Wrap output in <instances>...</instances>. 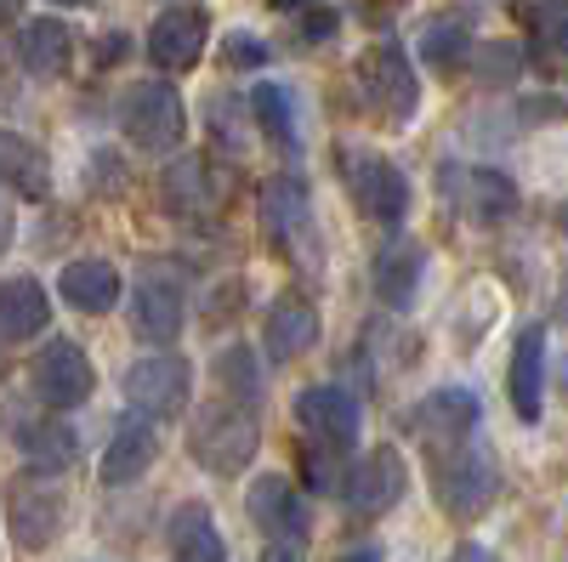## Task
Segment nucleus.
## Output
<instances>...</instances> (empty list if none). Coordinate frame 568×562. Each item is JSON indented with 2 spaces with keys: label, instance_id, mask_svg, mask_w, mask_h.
Returning <instances> with one entry per match:
<instances>
[{
  "label": "nucleus",
  "instance_id": "obj_1",
  "mask_svg": "<svg viewBox=\"0 0 568 562\" xmlns=\"http://www.w3.org/2000/svg\"><path fill=\"white\" fill-rule=\"evenodd\" d=\"M256 449H262V420H256V409H245V403H205L200 415H194V427H187V454H194L205 472H216V478H233V472H245V466L256 460Z\"/></svg>",
  "mask_w": 568,
  "mask_h": 562
},
{
  "label": "nucleus",
  "instance_id": "obj_2",
  "mask_svg": "<svg viewBox=\"0 0 568 562\" xmlns=\"http://www.w3.org/2000/svg\"><path fill=\"white\" fill-rule=\"evenodd\" d=\"M433 489H438V505L449 511V518L471 523L484 518V511L495 505L500 494V466L484 443H449L433 466Z\"/></svg>",
  "mask_w": 568,
  "mask_h": 562
},
{
  "label": "nucleus",
  "instance_id": "obj_3",
  "mask_svg": "<svg viewBox=\"0 0 568 562\" xmlns=\"http://www.w3.org/2000/svg\"><path fill=\"white\" fill-rule=\"evenodd\" d=\"M358 98L382 114V120H393V125L415 120V109H420V80H415V63H409L404 45L382 40V45H369V52L358 58Z\"/></svg>",
  "mask_w": 568,
  "mask_h": 562
},
{
  "label": "nucleus",
  "instance_id": "obj_4",
  "mask_svg": "<svg viewBox=\"0 0 568 562\" xmlns=\"http://www.w3.org/2000/svg\"><path fill=\"white\" fill-rule=\"evenodd\" d=\"M120 125H125V136L142 154H171L182 143V131H187V109H182L171 80H142V85L125 91Z\"/></svg>",
  "mask_w": 568,
  "mask_h": 562
},
{
  "label": "nucleus",
  "instance_id": "obj_5",
  "mask_svg": "<svg viewBox=\"0 0 568 562\" xmlns=\"http://www.w3.org/2000/svg\"><path fill=\"white\" fill-rule=\"evenodd\" d=\"M187 392H194V369H187L182 352H149L125 369V403L142 420H171L187 409Z\"/></svg>",
  "mask_w": 568,
  "mask_h": 562
},
{
  "label": "nucleus",
  "instance_id": "obj_6",
  "mask_svg": "<svg viewBox=\"0 0 568 562\" xmlns=\"http://www.w3.org/2000/svg\"><path fill=\"white\" fill-rule=\"evenodd\" d=\"M342 176H347L353 205H358L369 222H382V227H404V216H409V176H404L387 154L353 149Z\"/></svg>",
  "mask_w": 568,
  "mask_h": 562
},
{
  "label": "nucleus",
  "instance_id": "obj_7",
  "mask_svg": "<svg viewBox=\"0 0 568 562\" xmlns=\"http://www.w3.org/2000/svg\"><path fill=\"white\" fill-rule=\"evenodd\" d=\"M438 187H449V200L466 222L478 227H500L517 216V182L506 171H489V165H444L438 171Z\"/></svg>",
  "mask_w": 568,
  "mask_h": 562
},
{
  "label": "nucleus",
  "instance_id": "obj_8",
  "mask_svg": "<svg viewBox=\"0 0 568 562\" xmlns=\"http://www.w3.org/2000/svg\"><path fill=\"white\" fill-rule=\"evenodd\" d=\"M182 307H187V296H182V278L171 267H149L131 285V324L149 347H171L182 336V318H187Z\"/></svg>",
  "mask_w": 568,
  "mask_h": 562
},
{
  "label": "nucleus",
  "instance_id": "obj_9",
  "mask_svg": "<svg viewBox=\"0 0 568 562\" xmlns=\"http://www.w3.org/2000/svg\"><path fill=\"white\" fill-rule=\"evenodd\" d=\"M29 387H34V398H40L45 409H80L91 392H98V369H91L85 347H74V341H52V347L34 358Z\"/></svg>",
  "mask_w": 568,
  "mask_h": 562
},
{
  "label": "nucleus",
  "instance_id": "obj_10",
  "mask_svg": "<svg viewBox=\"0 0 568 562\" xmlns=\"http://www.w3.org/2000/svg\"><path fill=\"white\" fill-rule=\"evenodd\" d=\"M7 518H12V540L23 551H45L63 534V489L52 478H18L7 489Z\"/></svg>",
  "mask_w": 568,
  "mask_h": 562
},
{
  "label": "nucleus",
  "instance_id": "obj_11",
  "mask_svg": "<svg viewBox=\"0 0 568 562\" xmlns=\"http://www.w3.org/2000/svg\"><path fill=\"white\" fill-rule=\"evenodd\" d=\"M404 489H409V460L393 443L369 449L342 478V494H347V505L358 511V518H382V511H393L404 500Z\"/></svg>",
  "mask_w": 568,
  "mask_h": 562
},
{
  "label": "nucleus",
  "instance_id": "obj_12",
  "mask_svg": "<svg viewBox=\"0 0 568 562\" xmlns=\"http://www.w3.org/2000/svg\"><path fill=\"white\" fill-rule=\"evenodd\" d=\"M296 420L324 449H353L364 432V409L347 387H302L296 392Z\"/></svg>",
  "mask_w": 568,
  "mask_h": 562
},
{
  "label": "nucleus",
  "instance_id": "obj_13",
  "mask_svg": "<svg viewBox=\"0 0 568 562\" xmlns=\"http://www.w3.org/2000/svg\"><path fill=\"white\" fill-rule=\"evenodd\" d=\"M205 12L200 7H165L149 29V63L165 74H187L205 58Z\"/></svg>",
  "mask_w": 568,
  "mask_h": 562
},
{
  "label": "nucleus",
  "instance_id": "obj_14",
  "mask_svg": "<svg viewBox=\"0 0 568 562\" xmlns=\"http://www.w3.org/2000/svg\"><path fill=\"white\" fill-rule=\"evenodd\" d=\"M245 505H251L256 529H262V534H273V540H284V545H291V540H307V529H313L302 489H296L291 478H278V472H262V478L251 483Z\"/></svg>",
  "mask_w": 568,
  "mask_h": 562
},
{
  "label": "nucleus",
  "instance_id": "obj_15",
  "mask_svg": "<svg viewBox=\"0 0 568 562\" xmlns=\"http://www.w3.org/2000/svg\"><path fill=\"white\" fill-rule=\"evenodd\" d=\"M160 460V432H154V420H142V415H131V420H120L114 427V438H109V449H103V483L109 489H120V483H136L149 466Z\"/></svg>",
  "mask_w": 568,
  "mask_h": 562
},
{
  "label": "nucleus",
  "instance_id": "obj_16",
  "mask_svg": "<svg viewBox=\"0 0 568 562\" xmlns=\"http://www.w3.org/2000/svg\"><path fill=\"white\" fill-rule=\"evenodd\" d=\"M506 392H511L517 420H540V409H546V330H540V324H529V330L517 336Z\"/></svg>",
  "mask_w": 568,
  "mask_h": 562
},
{
  "label": "nucleus",
  "instance_id": "obj_17",
  "mask_svg": "<svg viewBox=\"0 0 568 562\" xmlns=\"http://www.w3.org/2000/svg\"><path fill=\"white\" fill-rule=\"evenodd\" d=\"M165 205L176 216H211L222 205V176L205 154H182L176 165H165Z\"/></svg>",
  "mask_w": 568,
  "mask_h": 562
},
{
  "label": "nucleus",
  "instance_id": "obj_18",
  "mask_svg": "<svg viewBox=\"0 0 568 562\" xmlns=\"http://www.w3.org/2000/svg\"><path fill=\"white\" fill-rule=\"evenodd\" d=\"M478 420H484V403L471 398L466 387H444V392H433L420 409H415V432H426L433 443H460V438H471L478 432Z\"/></svg>",
  "mask_w": 568,
  "mask_h": 562
},
{
  "label": "nucleus",
  "instance_id": "obj_19",
  "mask_svg": "<svg viewBox=\"0 0 568 562\" xmlns=\"http://www.w3.org/2000/svg\"><path fill=\"white\" fill-rule=\"evenodd\" d=\"M307 216H313V205H307V187L296 176H267L262 182V233L278 251H291L302 239Z\"/></svg>",
  "mask_w": 568,
  "mask_h": 562
},
{
  "label": "nucleus",
  "instance_id": "obj_20",
  "mask_svg": "<svg viewBox=\"0 0 568 562\" xmlns=\"http://www.w3.org/2000/svg\"><path fill=\"white\" fill-rule=\"evenodd\" d=\"M0 182L12 187L18 200H52V160H45L40 143H29V136L18 131H0Z\"/></svg>",
  "mask_w": 568,
  "mask_h": 562
},
{
  "label": "nucleus",
  "instance_id": "obj_21",
  "mask_svg": "<svg viewBox=\"0 0 568 562\" xmlns=\"http://www.w3.org/2000/svg\"><path fill=\"white\" fill-rule=\"evenodd\" d=\"M313 341H318V313H313V302H302V296L273 302V313L262 318V347H267V358L291 364V358H302Z\"/></svg>",
  "mask_w": 568,
  "mask_h": 562
},
{
  "label": "nucleus",
  "instance_id": "obj_22",
  "mask_svg": "<svg viewBox=\"0 0 568 562\" xmlns=\"http://www.w3.org/2000/svg\"><path fill=\"white\" fill-rule=\"evenodd\" d=\"M52 324V302H45L40 278H7L0 285V341H34Z\"/></svg>",
  "mask_w": 568,
  "mask_h": 562
},
{
  "label": "nucleus",
  "instance_id": "obj_23",
  "mask_svg": "<svg viewBox=\"0 0 568 562\" xmlns=\"http://www.w3.org/2000/svg\"><path fill=\"white\" fill-rule=\"evenodd\" d=\"M420 273H426V251L415 239H393V245H382V256H375L369 285L387 307H409L415 290H420Z\"/></svg>",
  "mask_w": 568,
  "mask_h": 562
},
{
  "label": "nucleus",
  "instance_id": "obj_24",
  "mask_svg": "<svg viewBox=\"0 0 568 562\" xmlns=\"http://www.w3.org/2000/svg\"><path fill=\"white\" fill-rule=\"evenodd\" d=\"M171 562H227V540L211 518V505L187 500L171 518Z\"/></svg>",
  "mask_w": 568,
  "mask_h": 562
},
{
  "label": "nucleus",
  "instance_id": "obj_25",
  "mask_svg": "<svg viewBox=\"0 0 568 562\" xmlns=\"http://www.w3.org/2000/svg\"><path fill=\"white\" fill-rule=\"evenodd\" d=\"M18 58H23L29 74L58 80V74L69 69V58H74V34H69V23H58V18H34V23H23V29H18Z\"/></svg>",
  "mask_w": 568,
  "mask_h": 562
},
{
  "label": "nucleus",
  "instance_id": "obj_26",
  "mask_svg": "<svg viewBox=\"0 0 568 562\" xmlns=\"http://www.w3.org/2000/svg\"><path fill=\"white\" fill-rule=\"evenodd\" d=\"M58 290H63V302H69L74 313H109V307L120 302V273H114V262H103V256H85V262H69V267H63Z\"/></svg>",
  "mask_w": 568,
  "mask_h": 562
},
{
  "label": "nucleus",
  "instance_id": "obj_27",
  "mask_svg": "<svg viewBox=\"0 0 568 562\" xmlns=\"http://www.w3.org/2000/svg\"><path fill=\"white\" fill-rule=\"evenodd\" d=\"M18 449L34 472H63L80 454V438H74L69 420H34V427H18Z\"/></svg>",
  "mask_w": 568,
  "mask_h": 562
},
{
  "label": "nucleus",
  "instance_id": "obj_28",
  "mask_svg": "<svg viewBox=\"0 0 568 562\" xmlns=\"http://www.w3.org/2000/svg\"><path fill=\"white\" fill-rule=\"evenodd\" d=\"M251 114H256V125H262L267 143H278L284 154H296V98H291V85L256 80V91H251Z\"/></svg>",
  "mask_w": 568,
  "mask_h": 562
},
{
  "label": "nucleus",
  "instance_id": "obj_29",
  "mask_svg": "<svg viewBox=\"0 0 568 562\" xmlns=\"http://www.w3.org/2000/svg\"><path fill=\"white\" fill-rule=\"evenodd\" d=\"M216 381L227 387L233 403H245V409L262 403V369H256V352H251V347H227V352L216 358Z\"/></svg>",
  "mask_w": 568,
  "mask_h": 562
},
{
  "label": "nucleus",
  "instance_id": "obj_30",
  "mask_svg": "<svg viewBox=\"0 0 568 562\" xmlns=\"http://www.w3.org/2000/svg\"><path fill=\"white\" fill-rule=\"evenodd\" d=\"M529 23H535V52H540V63L557 69L562 52H568V0H535Z\"/></svg>",
  "mask_w": 568,
  "mask_h": 562
},
{
  "label": "nucleus",
  "instance_id": "obj_31",
  "mask_svg": "<svg viewBox=\"0 0 568 562\" xmlns=\"http://www.w3.org/2000/svg\"><path fill=\"white\" fill-rule=\"evenodd\" d=\"M420 58L433 63V69H444V74H455L471 58V34L460 23H433V29L420 34Z\"/></svg>",
  "mask_w": 568,
  "mask_h": 562
},
{
  "label": "nucleus",
  "instance_id": "obj_32",
  "mask_svg": "<svg viewBox=\"0 0 568 562\" xmlns=\"http://www.w3.org/2000/svg\"><path fill=\"white\" fill-rule=\"evenodd\" d=\"M478 74H484V85H511L517 74H524V52L506 45V40H489L484 58H478Z\"/></svg>",
  "mask_w": 568,
  "mask_h": 562
},
{
  "label": "nucleus",
  "instance_id": "obj_33",
  "mask_svg": "<svg viewBox=\"0 0 568 562\" xmlns=\"http://www.w3.org/2000/svg\"><path fill=\"white\" fill-rule=\"evenodd\" d=\"M273 52H267V40L262 34H251V29H233V34H222V63L227 69H262Z\"/></svg>",
  "mask_w": 568,
  "mask_h": 562
},
{
  "label": "nucleus",
  "instance_id": "obj_34",
  "mask_svg": "<svg viewBox=\"0 0 568 562\" xmlns=\"http://www.w3.org/2000/svg\"><path fill=\"white\" fill-rule=\"evenodd\" d=\"M302 466H307V483H313V489H342V472H336V460H329L324 443H318L313 454H302Z\"/></svg>",
  "mask_w": 568,
  "mask_h": 562
},
{
  "label": "nucleus",
  "instance_id": "obj_35",
  "mask_svg": "<svg viewBox=\"0 0 568 562\" xmlns=\"http://www.w3.org/2000/svg\"><path fill=\"white\" fill-rule=\"evenodd\" d=\"M329 34H336V12H324V7H313V12H302V45L313 40H329Z\"/></svg>",
  "mask_w": 568,
  "mask_h": 562
},
{
  "label": "nucleus",
  "instance_id": "obj_36",
  "mask_svg": "<svg viewBox=\"0 0 568 562\" xmlns=\"http://www.w3.org/2000/svg\"><path fill=\"white\" fill-rule=\"evenodd\" d=\"M12 233H18V222H12V205L0 200V256H7V245H12Z\"/></svg>",
  "mask_w": 568,
  "mask_h": 562
},
{
  "label": "nucleus",
  "instance_id": "obj_37",
  "mask_svg": "<svg viewBox=\"0 0 568 562\" xmlns=\"http://www.w3.org/2000/svg\"><path fill=\"white\" fill-rule=\"evenodd\" d=\"M336 562H382V551H369V545H353V551H342Z\"/></svg>",
  "mask_w": 568,
  "mask_h": 562
},
{
  "label": "nucleus",
  "instance_id": "obj_38",
  "mask_svg": "<svg viewBox=\"0 0 568 562\" xmlns=\"http://www.w3.org/2000/svg\"><path fill=\"white\" fill-rule=\"evenodd\" d=\"M455 562H495V556H489L484 545H460V551H455Z\"/></svg>",
  "mask_w": 568,
  "mask_h": 562
},
{
  "label": "nucleus",
  "instance_id": "obj_39",
  "mask_svg": "<svg viewBox=\"0 0 568 562\" xmlns=\"http://www.w3.org/2000/svg\"><path fill=\"white\" fill-rule=\"evenodd\" d=\"M125 52V40H103V52H98V63H114Z\"/></svg>",
  "mask_w": 568,
  "mask_h": 562
},
{
  "label": "nucleus",
  "instance_id": "obj_40",
  "mask_svg": "<svg viewBox=\"0 0 568 562\" xmlns=\"http://www.w3.org/2000/svg\"><path fill=\"white\" fill-rule=\"evenodd\" d=\"M278 12H307V7H318V0H273Z\"/></svg>",
  "mask_w": 568,
  "mask_h": 562
},
{
  "label": "nucleus",
  "instance_id": "obj_41",
  "mask_svg": "<svg viewBox=\"0 0 568 562\" xmlns=\"http://www.w3.org/2000/svg\"><path fill=\"white\" fill-rule=\"evenodd\" d=\"M18 12H23V0H0V23H12Z\"/></svg>",
  "mask_w": 568,
  "mask_h": 562
},
{
  "label": "nucleus",
  "instance_id": "obj_42",
  "mask_svg": "<svg viewBox=\"0 0 568 562\" xmlns=\"http://www.w3.org/2000/svg\"><path fill=\"white\" fill-rule=\"evenodd\" d=\"M262 562H296V551H291V545H273V551H267Z\"/></svg>",
  "mask_w": 568,
  "mask_h": 562
},
{
  "label": "nucleus",
  "instance_id": "obj_43",
  "mask_svg": "<svg viewBox=\"0 0 568 562\" xmlns=\"http://www.w3.org/2000/svg\"><path fill=\"white\" fill-rule=\"evenodd\" d=\"M58 7H91V0H58Z\"/></svg>",
  "mask_w": 568,
  "mask_h": 562
}]
</instances>
